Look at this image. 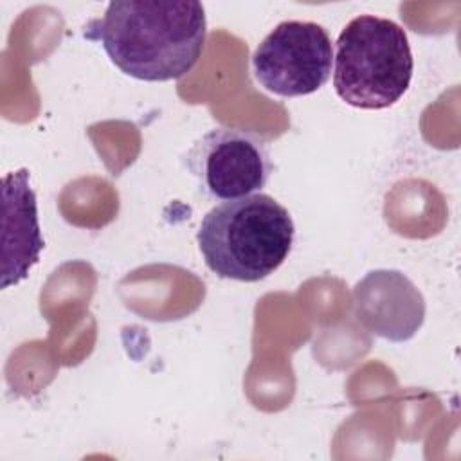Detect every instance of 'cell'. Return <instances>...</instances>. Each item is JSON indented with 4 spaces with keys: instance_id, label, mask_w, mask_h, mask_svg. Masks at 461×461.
Here are the masks:
<instances>
[{
    "instance_id": "6da1fadb",
    "label": "cell",
    "mask_w": 461,
    "mask_h": 461,
    "mask_svg": "<svg viewBox=\"0 0 461 461\" xmlns=\"http://www.w3.org/2000/svg\"><path fill=\"white\" fill-rule=\"evenodd\" d=\"M101 41L110 61L140 81H171L198 63L205 9L193 0H115L85 31Z\"/></svg>"
},
{
    "instance_id": "3957f363",
    "label": "cell",
    "mask_w": 461,
    "mask_h": 461,
    "mask_svg": "<svg viewBox=\"0 0 461 461\" xmlns=\"http://www.w3.org/2000/svg\"><path fill=\"white\" fill-rule=\"evenodd\" d=\"M333 86L349 106L382 110L407 92L414 59L407 32L393 20L360 14L339 34Z\"/></svg>"
},
{
    "instance_id": "8992f818",
    "label": "cell",
    "mask_w": 461,
    "mask_h": 461,
    "mask_svg": "<svg viewBox=\"0 0 461 461\" xmlns=\"http://www.w3.org/2000/svg\"><path fill=\"white\" fill-rule=\"evenodd\" d=\"M358 322L376 337L403 342L425 321V301L414 283L398 270H373L353 288Z\"/></svg>"
},
{
    "instance_id": "7a4b0ae2",
    "label": "cell",
    "mask_w": 461,
    "mask_h": 461,
    "mask_svg": "<svg viewBox=\"0 0 461 461\" xmlns=\"http://www.w3.org/2000/svg\"><path fill=\"white\" fill-rule=\"evenodd\" d=\"M196 241L218 277L256 283L288 258L294 221L276 198L254 193L214 205L202 218Z\"/></svg>"
},
{
    "instance_id": "52a82bcc",
    "label": "cell",
    "mask_w": 461,
    "mask_h": 461,
    "mask_svg": "<svg viewBox=\"0 0 461 461\" xmlns=\"http://www.w3.org/2000/svg\"><path fill=\"white\" fill-rule=\"evenodd\" d=\"M2 288H7L29 276L45 247L25 167L2 178Z\"/></svg>"
},
{
    "instance_id": "5b68a950",
    "label": "cell",
    "mask_w": 461,
    "mask_h": 461,
    "mask_svg": "<svg viewBox=\"0 0 461 461\" xmlns=\"http://www.w3.org/2000/svg\"><path fill=\"white\" fill-rule=\"evenodd\" d=\"M187 169L214 200H236L261 191L272 175L267 142L245 130L218 126L187 151Z\"/></svg>"
},
{
    "instance_id": "277c9868",
    "label": "cell",
    "mask_w": 461,
    "mask_h": 461,
    "mask_svg": "<svg viewBox=\"0 0 461 461\" xmlns=\"http://www.w3.org/2000/svg\"><path fill=\"white\" fill-rule=\"evenodd\" d=\"M331 65V38L315 22H281L252 54L256 81L281 97L317 92L330 79Z\"/></svg>"
}]
</instances>
